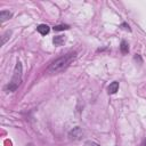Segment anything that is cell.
<instances>
[{
  "label": "cell",
  "mask_w": 146,
  "mask_h": 146,
  "mask_svg": "<svg viewBox=\"0 0 146 146\" xmlns=\"http://www.w3.org/2000/svg\"><path fill=\"white\" fill-rule=\"evenodd\" d=\"M76 57V52L75 51H71V52H67L63 56H60L59 58L55 59L48 67V72L50 73H59L64 70H66L71 63L75 59Z\"/></svg>",
  "instance_id": "obj_1"
},
{
  "label": "cell",
  "mask_w": 146,
  "mask_h": 146,
  "mask_svg": "<svg viewBox=\"0 0 146 146\" xmlns=\"http://www.w3.org/2000/svg\"><path fill=\"white\" fill-rule=\"evenodd\" d=\"M22 64H21V62H17L16 63V66H15V68H14V74H13V78H11V80H10V82L6 86V88H5V90L7 91V92H13V91H15L18 87H19V84H21V82H22Z\"/></svg>",
  "instance_id": "obj_2"
},
{
  "label": "cell",
  "mask_w": 146,
  "mask_h": 146,
  "mask_svg": "<svg viewBox=\"0 0 146 146\" xmlns=\"http://www.w3.org/2000/svg\"><path fill=\"white\" fill-rule=\"evenodd\" d=\"M82 135H83V131H82L79 127H76V128H74V129L68 133V137H70V139L79 140V139H81Z\"/></svg>",
  "instance_id": "obj_3"
},
{
  "label": "cell",
  "mask_w": 146,
  "mask_h": 146,
  "mask_svg": "<svg viewBox=\"0 0 146 146\" xmlns=\"http://www.w3.org/2000/svg\"><path fill=\"white\" fill-rule=\"evenodd\" d=\"M119 90V82L117 81H113L112 83H110V86L107 87V91L108 94H115Z\"/></svg>",
  "instance_id": "obj_4"
},
{
  "label": "cell",
  "mask_w": 146,
  "mask_h": 146,
  "mask_svg": "<svg viewBox=\"0 0 146 146\" xmlns=\"http://www.w3.org/2000/svg\"><path fill=\"white\" fill-rule=\"evenodd\" d=\"M36 30H38V32H39L41 35H46V34H48L49 31H50L49 26L46 25V24H40V25L36 27Z\"/></svg>",
  "instance_id": "obj_5"
},
{
  "label": "cell",
  "mask_w": 146,
  "mask_h": 146,
  "mask_svg": "<svg viewBox=\"0 0 146 146\" xmlns=\"http://www.w3.org/2000/svg\"><path fill=\"white\" fill-rule=\"evenodd\" d=\"M11 16H13V13L9 11V10H1L0 11V21L1 22H5V21L9 19Z\"/></svg>",
  "instance_id": "obj_6"
},
{
  "label": "cell",
  "mask_w": 146,
  "mask_h": 146,
  "mask_svg": "<svg viewBox=\"0 0 146 146\" xmlns=\"http://www.w3.org/2000/svg\"><path fill=\"white\" fill-rule=\"evenodd\" d=\"M64 41H65V36H63V35H57L52 39V42L55 46H60Z\"/></svg>",
  "instance_id": "obj_7"
},
{
  "label": "cell",
  "mask_w": 146,
  "mask_h": 146,
  "mask_svg": "<svg viewBox=\"0 0 146 146\" xmlns=\"http://www.w3.org/2000/svg\"><path fill=\"white\" fill-rule=\"evenodd\" d=\"M120 49H121V52H122V54H128V51H129V47H128L127 41H124V40H123V41L121 42Z\"/></svg>",
  "instance_id": "obj_8"
},
{
  "label": "cell",
  "mask_w": 146,
  "mask_h": 146,
  "mask_svg": "<svg viewBox=\"0 0 146 146\" xmlns=\"http://www.w3.org/2000/svg\"><path fill=\"white\" fill-rule=\"evenodd\" d=\"M10 34H11V32H10V31H7V32H6V33H5L3 35H2L1 44H5V43H6V41H7V40H8L9 38H10Z\"/></svg>",
  "instance_id": "obj_9"
},
{
  "label": "cell",
  "mask_w": 146,
  "mask_h": 146,
  "mask_svg": "<svg viewBox=\"0 0 146 146\" xmlns=\"http://www.w3.org/2000/svg\"><path fill=\"white\" fill-rule=\"evenodd\" d=\"M67 29H70L68 25H56V26H54L55 31H63V30H67Z\"/></svg>",
  "instance_id": "obj_10"
},
{
  "label": "cell",
  "mask_w": 146,
  "mask_h": 146,
  "mask_svg": "<svg viewBox=\"0 0 146 146\" xmlns=\"http://www.w3.org/2000/svg\"><path fill=\"white\" fill-rule=\"evenodd\" d=\"M84 146H100V145H98L97 143H95V141H92V140H87V141L84 143Z\"/></svg>",
  "instance_id": "obj_11"
},
{
  "label": "cell",
  "mask_w": 146,
  "mask_h": 146,
  "mask_svg": "<svg viewBox=\"0 0 146 146\" xmlns=\"http://www.w3.org/2000/svg\"><path fill=\"white\" fill-rule=\"evenodd\" d=\"M141 146H146V139L144 140V143H143V145H141Z\"/></svg>",
  "instance_id": "obj_12"
}]
</instances>
